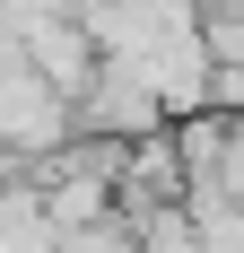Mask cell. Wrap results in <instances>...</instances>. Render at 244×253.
I'll use <instances>...</instances> for the list:
<instances>
[{"instance_id": "cell-1", "label": "cell", "mask_w": 244, "mask_h": 253, "mask_svg": "<svg viewBox=\"0 0 244 253\" xmlns=\"http://www.w3.org/2000/svg\"><path fill=\"white\" fill-rule=\"evenodd\" d=\"M70 96L44 87V79L26 70L18 52L0 44V166H26V157H44L52 140H70Z\"/></svg>"}, {"instance_id": "cell-2", "label": "cell", "mask_w": 244, "mask_h": 253, "mask_svg": "<svg viewBox=\"0 0 244 253\" xmlns=\"http://www.w3.org/2000/svg\"><path fill=\"white\" fill-rule=\"evenodd\" d=\"M70 123L96 131V140H131V131H157L166 114H157V96H148L122 61H96V70H87V87L70 96Z\"/></svg>"}]
</instances>
